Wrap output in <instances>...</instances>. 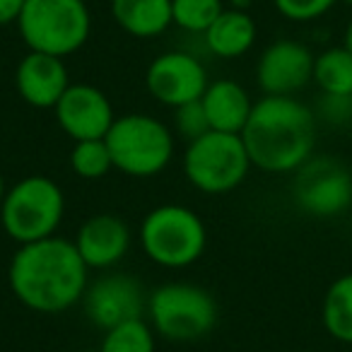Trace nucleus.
<instances>
[{
    "label": "nucleus",
    "instance_id": "1",
    "mask_svg": "<svg viewBox=\"0 0 352 352\" xmlns=\"http://www.w3.org/2000/svg\"><path fill=\"white\" fill-rule=\"evenodd\" d=\"M8 285L22 307L54 316L82 302L89 268L75 241L56 234L17 246L8 265Z\"/></svg>",
    "mask_w": 352,
    "mask_h": 352
},
{
    "label": "nucleus",
    "instance_id": "2",
    "mask_svg": "<svg viewBox=\"0 0 352 352\" xmlns=\"http://www.w3.org/2000/svg\"><path fill=\"white\" fill-rule=\"evenodd\" d=\"M316 113L297 97L263 94L239 133L251 164L268 174H292L316 147Z\"/></svg>",
    "mask_w": 352,
    "mask_h": 352
},
{
    "label": "nucleus",
    "instance_id": "3",
    "mask_svg": "<svg viewBox=\"0 0 352 352\" xmlns=\"http://www.w3.org/2000/svg\"><path fill=\"white\" fill-rule=\"evenodd\" d=\"M138 241L147 261L160 268H188L208 249V227L196 210L182 203L157 206L142 217Z\"/></svg>",
    "mask_w": 352,
    "mask_h": 352
},
{
    "label": "nucleus",
    "instance_id": "4",
    "mask_svg": "<svg viewBox=\"0 0 352 352\" xmlns=\"http://www.w3.org/2000/svg\"><path fill=\"white\" fill-rule=\"evenodd\" d=\"M15 25L27 51L68 58L89 41L92 12L87 0H25Z\"/></svg>",
    "mask_w": 352,
    "mask_h": 352
},
{
    "label": "nucleus",
    "instance_id": "5",
    "mask_svg": "<svg viewBox=\"0 0 352 352\" xmlns=\"http://www.w3.org/2000/svg\"><path fill=\"white\" fill-rule=\"evenodd\" d=\"M65 217V193L58 184L44 174H30L8 186L0 206L3 232L17 246L56 236Z\"/></svg>",
    "mask_w": 352,
    "mask_h": 352
},
{
    "label": "nucleus",
    "instance_id": "6",
    "mask_svg": "<svg viewBox=\"0 0 352 352\" xmlns=\"http://www.w3.org/2000/svg\"><path fill=\"white\" fill-rule=\"evenodd\" d=\"M113 169L133 179H150L169 166L176 150L174 131L162 118L150 113H123L116 116L107 133Z\"/></svg>",
    "mask_w": 352,
    "mask_h": 352
},
{
    "label": "nucleus",
    "instance_id": "7",
    "mask_svg": "<svg viewBox=\"0 0 352 352\" xmlns=\"http://www.w3.org/2000/svg\"><path fill=\"white\" fill-rule=\"evenodd\" d=\"M251 157L239 133L208 131L206 135L186 142L182 169L186 182L206 196H222L246 182Z\"/></svg>",
    "mask_w": 352,
    "mask_h": 352
},
{
    "label": "nucleus",
    "instance_id": "8",
    "mask_svg": "<svg viewBox=\"0 0 352 352\" xmlns=\"http://www.w3.org/2000/svg\"><path fill=\"white\" fill-rule=\"evenodd\" d=\"M145 316L157 336L188 342L215 328L217 304L215 297L196 283H164L147 294Z\"/></svg>",
    "mask_w": 352,
    "mask_h": 352
},
{
    "label": "nucleus",
    "instance_id": "9",
    "mask_svg": "<svg viewBox=\"0 0 352 352\" xmlns=\"http://www.w3.org/2000/svg\"><path fill=\"white\" fill-rule=\"evenodd\" d=\"M294 174V203L307 215L328 220L352 206V171L336 157H311Z\"/></svg>",
    "mask_w": 352,
    "mask_h": 352
},
{
    "label": "nucleus",
    "instance_id": "10",
    "mask_svg": "<svg viewBox=\"0 0 352 352\" xmlns=\"http://www.w3.org/2000/svg\"><path fill=\"white\" fill-rule=\"evenodd\" d=\"M210 85L208 68L196 54L171 49L155 56L145 70V87L162 107L179 109L198 102Z\"/></svg>",
    "mask_w": 352,
    "mask_h": 352
},
{
    "label": "nucleus",
    "instance_id": "11",
    "mask_svg": "<svg viewBox=\"0 0 352 352\" xmlns=\"http://www.w3.org/2000/svg\"><path fill=\"white\" fill-rule=\"evenodd\" d=\"M80 304L87 321L102 331L142 318L147 311V297L140 280L126 273H104L94 278Z\"/></svg>",
    "mask_w": 352,
    "mask_h": 352
},
{
    "label": "nucleus",
    "instance_id": "12",
    "mask_svg": "<svg viewBox=\"0 0 352 352\" xmlns=\"http://www.w3.org/2000/svg\"><path fill=\"white\" fill-rule=\"evenodd\" d=\"M56 123L73 142L104 140L116 121L111 99L89 82H70L54 107Z\"/></svg>",
    "mask_w": 352,
    "mask_h": 352
},
{
    "label": "nucleus",
    "instance_id": "13",
    "mask_svg": "<svg viewBox=\"0 0 352 352\" xmlns=\"http://www.w3.org/2000/svg\"><path fill=\"white\" fill-rule=\"evenodd\" d=\"M316 56L294 39H278L265 46L256 63V82L270 97H294L314 82Z\"/></svg>",
    "mask_w": 352,
    "mask_h": 352
},
{
    "label": "nucleus",
    "instance_id": "14",
    "mask_svg": "<svg viewBox=\"0 0 352 352\" xmlns=\"http://www.w3.org/2000/svg\"><path fill=\"white\" fill-rule=\"evenodd\" d=\"M75 249L89 270H109L118 265L131 251V227L113 212H99L80 225Z\"/></svg>",
    "mask_w": 352,
    "mask_h": 352
},
{
    "label": "nucleus",
    "instance_id": "15",
    "mask_svg": "<svg viewBox=\"0 0 352 352\" xmlns=\"http://www.w3.org/2000/svg\"><path fill=\"white\" fill-rule=\"evenodd\" d=\"M70 87L65 58L39 51H27L15 68V89L25 104L34 109H54Z\"/></svg>",
    "mask_w": 352,
    "mask_h": 352
},
{
    "label": "nucleus",
    "instance_id": "16",
    "mask_svg": "<svg viewBox=\"0 0 352 352\" xmlns=\"http://www.w3.org/2000/svg\"><path fill=\"white\" fill-rule=\"evenodd\" d=\"M201 104L206 109L210 131L220 133H241L254 109L249 89L230 78L210 80L201 97Z\"/></svg>",
    "mask_w": 352,
    "mask_h": 352
},
{
    "label": "nucleus",
    "instance_id": "17",
    "mask_svg": "<svg viewBox=\"0 0 352 352\" xmlns=\"http://www.w3.org/2000/svg\"><path fill=\"white\" fill-rule=\"evenodd\" d=\"M256 39H258V27L249 10H232V8H225L210 30L203 34V44L210 56L222 60L246 56L254 49Z\"/></svg>",
    "mask_w": 352,
    "mask_h": 352
},
{
    "label": "nucleus",
    "instance_id": "18",
    "mask_svg": "<svg viewBox=\"0 0 352 352\" xmlns=\"http://www.w3.org/2000/svg\"><path fill=\"white\" fill-rule=\"evenodd\" d=\"M111 17L135 39H155L174 25L171 0H111Z\"/></svg>",
    "mask_w": 352,
    "mask_h": 352
},
{
    "label": "nucleus",
    "instance_id": "19",
    "mask_svg": "<svg viewBox=\"0 0 352 352\" xmlns=\"http://www.w3.org/2000/svg\"><path fill=\"white\" fill-rule=\"evenodd\" d=\"M321 318L328 336L352 345V273L340 275L326 289Z\"/></svg>",
    "mask_w": 352,
    "mask_h": 352
},
{
    "label": "nucleus",
    "instance_id": "20",
    "mask_svg": "<svg viewBox=\"0 0 352 352\" xmlns=\"http://www.w3.org/2000/svg\"><path fill=\"white\" fill-rule=\"evenodd\" d=\"M314 82L321 94H352V54L345 46H333L314 60Z\"/></svg>",
    "mask_w": 352,
    "mask_h": 352
},
{
    "label": "nucleus",
    "instance_id": "21",
    "mask_svg": "<svg viewBox=\"0 0 352 352\" xmlns=\"http://www.w3.org/2000/svg\"><path fill=\"white\" fill-rule=\"evenodd\" d=\"M97 352H157V333L145 316L133 318L104 331Z\"/></svg>",
    "mask_w": 352,
    "mask_h": 352
},
{
    "label": "nucleus",
    "instance_id": "22",
    "mask_svg": "<svg viewBox=\"0 0 352 352\" xmlns=\"http://www.w3.org/2000/svg\"><path fill=\"white\" fill-rule=\"evenodd\" d=\"M225 0H171V22L186 34H206L222 15Z\"/></svg>",
    "mask_w": 352,
    "mask_h": 352
},
{
    "label": "nucleus",
    "instance_id": "23",
    "mask_svg": "<svg viewBox=\"0 0 352 352\" xmlns=\"http://www.w3.org/2000/svg\"><path fill=\"white\" fill-rule=\"evenodd\" d=\"M70 169L85 182H99L113 169L107 140H80L70 150Z\"/></svg>",
    "mask_w": 352,
    "mask_h": 352
},
{
    "label": "nucleus",
    "instance_id": "24",
    "mask_svg": "<svg viewBox=\"0 0 352 352\" xmlns=\"http://www.w3.org/2000/svg\"><path fill=\"white\" fill-rule=\"evenodd\" d=\"M208 131H210V123H208L206 109H203L201 99L174 109V133L179 138L191 142V140H196V138L206 135Z\"/></svg>",
    "mask_w": 352,
    "mask_h": 352
},
{
    "label": "nucleus",
    "instance_id": "25",
    "mask_svg": "<svg viewBox=\"0 0 352 352\" xmlns=\"http://www.w3.org/2000/svg\"><path fill=\"white\" fill-rule=\"evenodd\" d=\"M314 113H316V121H323L328 126H352V94H321Z\"/></svg>",
    "mask_w": 352,
    "mask_h": 352
},
{
    "label": "nucleus",
    "instance_id": "26",
    "mask_svg": "<svg viewBox=\"0 0 352 352\" xmlns=\"http://www.w3.org/2000/svg\"><path fill=\"white\" fill-rule=\"evenodd\" d=\"M338 0H273L275 10L292 22H311L323 17Z\"/></svg>",
    "mask_w": 352,
    "mask_h": 352
},
{
    "label": "nucleus",
    "instance_id": "27",
    "mask_svg": "<svg viewBox=\"0 0 352 352\" xmlns=\"http://www.w3.org/2000/svg\"><path fill=\"white\" fill-rule=\"evenodd\" d=\"M22 8H25V0H0V30L15 25Z\"/></svg>",
    "mask_w": 352,
    "mask_h": 352
},
{
    "label": "nucleus",
    "instance_id": "28",
    "mask_svg": "<svg viewBox=\"0 0 352 352\" xmlns=\"http://www.w3.org/2000/svg\"><path fill=\"white\" fill-rule=\"evenodd\" d=\"M254 0H225V8H232V10H249Z\"/></svg>",
    "mask_w": 352,
    "mask_h": 352
},
{
    "label": "nucleus",
    "instance_id": "29",
    "mask_svg": "<svg viewBox=\"0 0 352 352\" xmlns=\"http://www.w3.org/2000/svg\"><path fill=\"white\" fill-rule=\"evenodd\" d=\"M342 46H345V49L352 54V20L347 22V30H345V44H342Z\"/></svg>",
    "mask_w": 352,
    "mask_h": 352
},
{
    "label": "nucleus",
    "instance_id": "30",
    "mask_svg": "<svg viewBox=\"0 0 352 352\" xmlns=\"http://www.w3.org/2000/svg\"><path fill=\"white\" fill-rule=\"evenodd\" d=\"M6 193H8V184H6L3 171H0V206H3V201H6Z\"/></svg>",
    "mask_w": 352,
    "mask_h": 352
},
{
    "label": "nucleus",
    "instance_id": "31",
    "mask_svg": "<svg viewBox=\"0 0 352 352\" xmlns=\"http://www.w3.org/2000/svg\"><path fill=\"white\" fill-rule=\"evenodd\" d=\"M342 3H345V6H352V0H342Z\"/></svg>",
    "mask_w": 352,
    "mask_h": 352
}]
</instances>
